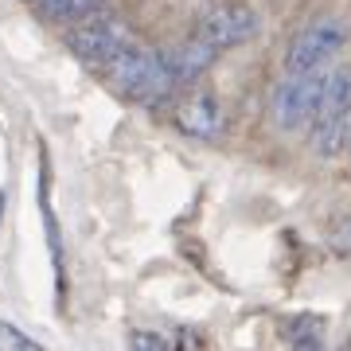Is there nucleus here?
Here are the masks:
<instances>
[{
	"label": "nucleus",
	"instance_id": "1",
	"mask_svg": "<svg viewBox=\"0 0 351 351\" xmlns=\"http://www.w3.org/2000/svg\"><path fill=\"white\" fill-rule=\"evenodd\" d=\"M106 71V82H110L125 101H137V106H152L172 94V82L164 75V63H160V51L152 47H137L129 43L121 55H113L110 63L101 66Z\"/></svg>",
	"mask_w": 351,
	"mask_h": 351
},
{
	"label": "nucleus",
	"instance_id": "2",
	"mask_svg": "<svg viewBox=\"0 0 351 351\" xmlns=\"http://www.w3.org/2000/svg\"><path fill=\"white\" fill-rule=\"evenodd\" d=\"M348 43V24L339 16H316L289 39L285 47V75H313L328 71L336 63V55Z\"/></svg>",
	"mask_w": 351,
	"mask_h": 351
},
{
	"label": "nucleus",
	"instance_id": "3",
	"mask_svg": "<svg viewBox=\"0 0 351 351\" xmlns=\"http://www.w3.org/2000/svg\"><path fill=\"white\" fill-rule=\"evenodd\" d=\"M328 71H313V75H285L274 90V121L281 133H301L316 121L320 110V94H324Z\"/></svg>",
	"mask_w": 351,
	"mask_h": 351
},
{
	"label": "nucleus",
	"instance_id": "4",
	"mask_svg": "<svg viewBox=\"0 0 351 351\" xmlns=\"http://www.w3.org/2000/svg\"><path fill=\"white\" fill-rule=\"evenodd\" d=\"M129 43H133V32H129L125 20H117L113 12L86 16V20L66 36V47L75 51L82 63H90V66H106L113 55H121Z\"/></svg>",
	"mask_w": 351,
	"mask_h": 351
},
{
	"label": "nucleus",
	"instance_id": "5",
	"mask_svg": "<svg viewBox=\"0 0 351 351\" xmlns=\"http://www.w3.org/2000/svg\"><path fill=\"white\" fill-rule=\"evenodd\" d=\"M258 32V12L250 4H239V0H223V4H211L207 12L199 16L195 24V39H203L207 47L226 51V47H239Z\"/></svg>",
	"mask_w": 351,
	"mask_h": 351
},
{
	"label": "nucleus",
	"instance_id": "6",
	"mask_svg": "<svg viewBox=\"0 0 351 351\" xmlns=\"http://www.w3.org/2000/svg\"><path fill=\"white\" fill-rule=\"evenodd\" d=\"M219 59V51L207 47L203 39H184V43H176V47L160 51V63H164V75H168V82H172V90L180 86H191L195 78H203V71Z\"/></svg>",
	"mask_w": 351,
	"mask_h": 351
},
{
	"label": "nucleus",
	"instance_id": "7",
	"mask_svg": "<svg viewBox=\"0 0 351 351\" xmlns=\"http://www.w3.org/2000/svg\"><path fill=\"white\" fill-rule=\"evenodd\" d=\"M172 121L180 133H188L195 141H211L223 133V106L215 94H191L188 101H180L172 113Z\"/></svg>",
	"mask_w": 351,
	"mask_h": 351
},
{
	"label": "nucleus",
	"instance_id": "8",
	"mask_svg": "<svg viewBox=\"0 0 351 351\" xmlns=\"http://www.w3.org/2000/svg\"><path fill=\"white\" fill-rule=\"evenodd\" d=\"M313 133H308V141H313V152L320 156V160H336L339 152L348 149L351 141V110H324L316 113Z\"/></svg>",
	"mask_w": 351,
	"mask_h": 351
},
{
	"label": "nucleus",
	"instance_id": "9",
	"mask_svg": "<svg viewBox=\"0 0 351 351\" xmlns=\"http://www.w3.org/2000/svg\"><path fill=\"white\" fill-rule=\"evenodd\" d=\"M285 339L293 351H324V320L320 316H293L285 324Z\"/></svg>",
	"mask_w": 351,
	"mask_h": 351
},
{
	"label": "nucleus",
	"instance_id": "10",
	"mask_svg": "<svg viewBox=\"0 0 351 351\" xmlns=\"http://www.w3.org/2000/svg\"><path fill=\"white\" fill-rule=\"evenodd\" d=\"M36 8L43 20H75V24H82L86 16L101 12V0H36Z\"/></svg>",
	"mask_w": 351,
	"mask_h": 351
},
{
	"label": "nucleus",
	"instance_id": "11",
	"mask_svg": "<svg viewBox=\"0 0 351 351\" xmlns=\"http://www.w3.org/2000/svg\"><path fill=\"white\" fill-rule=\"evenodd\" d=\"M0 351H43V343H36L27 332H20L8 320H0Z\"/></svg>",
	"mask_w": 351,
	"mask_h": 351
},
{
	"label": "nucleus",
	"instance_id": "12",
	"mask_svg": "<svg viewBox=\"0 0 351 351\" xmlns=\"http://www.w3.org/2000/svg\"><path fill=\"white\" fill-rule=\"evenodd\" d=\"M129 351H168V343H164L156 332H129Z\"/></svg>",
	"mask_w": 351,
	"mask_h": 351
},
{
	"label": "nucleus",
	"instance_id": "13",
	"mask_svg": "<svg viewBox=\"0 0 351 351\" xmlns=\"http://www.w3.org/2000/svg\"><path fill=\"white\" fill-rule=\"evenodd\" d=\"M0 215H4V191H0Z\"/></svg>",
	"mask_w": 351,
	"mask_h": 351
},
{
	"label": "nucleus",
	"instance_id": "14",
	"mask_svg": "<svg viewBox=\"0 0 351 351\" xmlns=\"http://www.w3.org/2000/svg\"><path fill=\"white\" fill-rule=\"evenodd\" d=\"M348 149H351V141H348Z\"/></svg>",
	"mask_w": 351,
	"mask_h": 351
}]
</instances>
